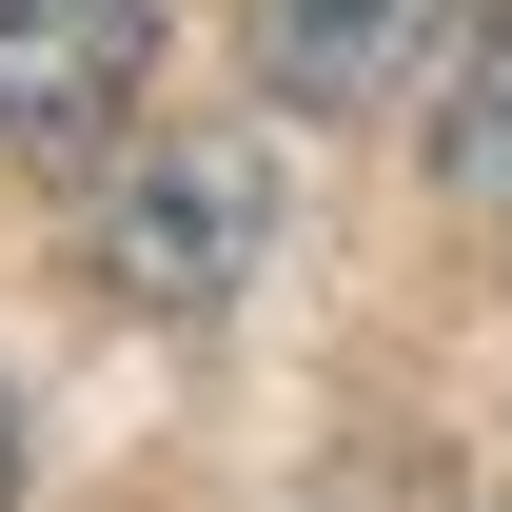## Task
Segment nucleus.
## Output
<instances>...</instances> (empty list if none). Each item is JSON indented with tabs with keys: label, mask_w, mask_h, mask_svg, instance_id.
<instances>
[{
	"label": "nucleus",
	"mask_w": 512,
	"mask_h": 512,
	"mask_svg": "<svg viewBox=\"0 0 512 512\" xmlns=\"http://www.w3.org/2000/svg\"><path fill=\"white\" fill-rule=\"evenodd\" d=\"M0 493H20V414H0Z\"/></svg>",
	"instance_id": "obj_5"
},
{
	"label": "nucleus",
	"mask_w": 512,
	"mask_h": 512,
	"mask_svg": "<svg viewBox=\"0 0 512 512\" xmlns=\"http://www.w3.org/2000/svg\"><path fill=\"white\" fill-rule=\"evenodd\" d=\"M138 79H158V0H0V138L20 158H99Z\"/></svg>",
	"instance_id": "obj_2"
},
{
	"label": "nucleus",
	"mask_w": 512,
	"mask_h": 512,
	"mask_svg": "<svg viewBox=\"0 0 512 512\" xmlns=\"http://www.w3.org/2000/svg\"><path fill=\"white\" fill-rule=\"evenodd\" d=\"M99 256H119L138 316H217L256 256H276V158H256V138H158L138 197L99 217Z\"/></svg>",
	"instance_id": "obj_1"
},
{
	"label": "nucleus",
	"mask_w": 512,
	"mask_h": 512,
	"mask_svg": "<svg viewBox=\"0 0 512 512\" xmlns=\"http://www.w3.org/2000/svg\"><path fill=\"white\" fill-rule=\"evenodd\" d=\"M434 158H453V197H473V217H512V20L473 40V79H453V119H434Z\"/></svg>",
	"instance_id": "obj_4"
},
{
	"label": "nucleus",
	"mask_w": 512,
	"mask_h": 512,
	"mask_svg": "<svg viewBox=\"0 0 512 512\" xmlns=\"http://www.w3.org/2000/svg\"><path fill=\"white\" fill-rule=\"evenodd\" d=\"M434 40H453V0H256V99L355 119V99H394Z\"/></svg>",
	"instance_id": "obj_3"
}]
</instances>
